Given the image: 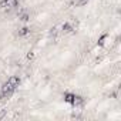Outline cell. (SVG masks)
I'll return each instance as SVG.
<instances>
[{
	"instance_id": "cell-1",
	"label": "cell",
	"mask_w": 121,
	"mask_h": 121,
	"mask_svg": "<svg viewBox=\"0 0 121 121\" xmlns=\"http://www.w3.org/2000/svg\"><path fill=\"white\" fill-rule=\"evenodd\" d=\"M19 84H20V78H19L17 76H12V77H9L7 81L3 84L2 90H0V91H2V94H3V97L7 98V97H10L12 94H14V91L17 90Z\"/></svg>"
},
{
	"instance_id": "cell-2",
	"label": "cell",
	"mask_w": 121,
	"mask_h": 121,
	"mask_svg": "<svg viewBox=\"0 0 121 121\" xmlns=\"http://www.w3.org/2000/svg\"><path fill=\"white\" fill-rule=\"evenodd\" d=\"M71 105H73L74 108H81V107L84 105V98L76 94V95H74V100L71 101Z\"/></svg>"
},
{
	"instance_id": "cell-3",
	"label": "cell",
	"mask_w": 121,
	"mask_h": 121,
	"mask_svg": "<svg viewBox=\"0 0 121 121\" xmlns=\"http://www.w3.org/2000/svg\"><path fill=\"white\" fill-rule=\"evenodd\" d=\"M61 29H63V33H66V34H70V33H73L74 31V26L71 24V23H64L63 26H61Z\"/></svg>"
},
{
	"instance_id": "cell-4",
	"label": "cell",
	"mask_w": 121,
	"mask_h": 121,
	"mask_svg": "<svg viewBox=\"0 0 121 121\" xmlns=\"http://www.w3.org/2000/svg\"><path fill=\"white\" fill-rule=\"evenodd\" d=\"M74 95H76L74 93H69V91H67V93H64V101H66V103H69V104H71V101L74 100Z\"/></svg>"
},
{
	"instance_id": "cell-5",
	"label": "cell",
	"mask_w": 121,
	"mask_h": 121,
	"mask_svg": "<svg viewBox=\"0 0 121 121\" xmlns=\"http://www.w3.org/2000/svg\"><path fill=\"white\" fill-rule=\"evenodd\" d=\"M27 33H29V29H27V27H23V29L20 30V33H19V34H20V36H26Z\"/></svg>"
},
{
	"instance_id": "cell-6",
	"label": "cell",
	"mask_w": 121,
	"mask_h": 121,
	"mask_svg": "<svg viewBox=\"0 0 121 121\" xmlns=\"http://www.w3.org/2000/svg\"><path fill=\"white\" fill-rule=\"evenodd\" d=\"M2 100H4V97H3V94H2V91H0V101Z\"/></svg>"
}]
</instances>
